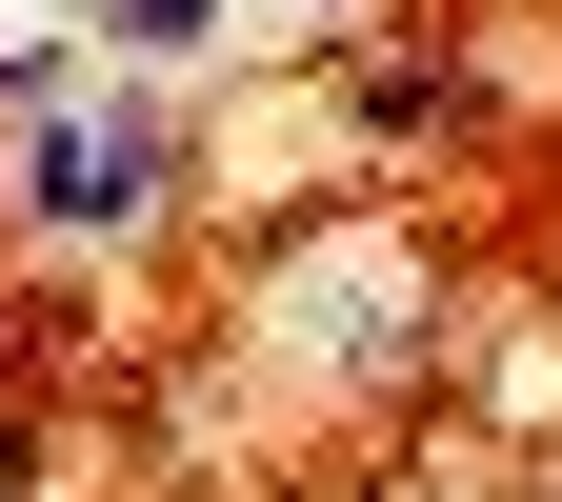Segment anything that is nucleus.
I'll return each instance as SVG.
<instances>
[{"instance_id":"f03ea898","label":"nucleus","mask_w":562,"mask_h":502,"mask_svg":"<svg viewBox=\"0 0 562 502\" xmlns=\"http://www.w3.org/2000/svg\"><path fill=\"white\" fill-rule=\"evenodd\" d=\"M222 41V0H101V60H201Z\"/></svg>"},{"instance_id":"f257e3e1","label":"nucleus","mask_w":562,"mask_h":502,"mask_svg":"<svg viewBox=\"0 0 562 502\" xmlns=\"http://www.w3.org/2000/svg\"><path fill=\"white\" fill-rule=\"evenodd\" d=\"M0 181H21V222H41V242H140V222L181 201V121H161V101H121V60H101V81H21Z\"/></svg>"}]
</instances>
